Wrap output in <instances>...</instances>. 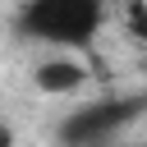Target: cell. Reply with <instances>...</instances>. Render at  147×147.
I'll return each mask as SVG.
<instances>
[{
	"mask_svg": "<svg viewBox=\"0 0 147 147\" xmlns=\"http://www.w3.org/2000/svg\"><path fill=\"white\" fill-rule=\"evenodd\" d=\"M106 23V0H23L14 14V32L55 51H92Z\"/></svg>",
	"mask_w": 147,
	"mask_h": 147,
	"instance_id": "1",
	"label": "cell"
},
{
	"mask_svg": "<svg viewBox=\"0 0 147 147\" xmlns=\"http://www.w3.org/2000/svg\"><path fill=\"white\" fill-rule=\"evenodd\" d=\"M138 115H147V92L87 101L55 124V147H110Z\"/></svg>",
	"mask_w": 147,
	"mask_h": 147,
	"instance_id": "2",
	"label": "cell"
},
{
	"mask_svg": "<svg viewBox=\"0 0 147 147\" xmlns=\"http://www.w3.org/2000/svg\"><path fill=\"white\" fill-rule=\"evenodd\" d=\"M83 78H87V69H83V60H74L69 51H60V55H51V60H41V64L32 69V83H37V92H46V96L78 92Z\"/></svg>",
	"mask_w": 147,
	"mask_h": 147,
	"instance_id": "3",
	"label": "cell"
},
{
	"mask_svg": "<svg viewBox=\"0 0 147 147\" xmlns=\"http://www.w3.org/2000/svg\"><path fill=\"white\" fill-rule=\"evenodd\" d=\"M124 18H129V32H133V37H138V41L147 46V0H133Z\"/></svg>",
	"mask_w": 147,
	"mask_h": 147,
	"instance_id": "4",
	"label": "cell"
},
{
	"mask_svg": "<svg viewBox=\"0 0 147 147\" xmlns=\"http://www.w3.org/2000/svg\"><path fill=\"white\" fill-rule=\"evenodd\" d=\"M0 147H14V129H9L5 119H0Z\"/></svg>",
	"mask_w": 147,
	"mask_h": 147,
	"instance_id": "5",
	"label": "cell"
}]
</instances>
